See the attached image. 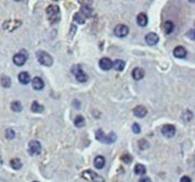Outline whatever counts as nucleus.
Wrapping results in <instances>:
<instances>
[{
	"instance_id": "obj_7",
	"label": "nucleus",
	"mask_w": 195,
	"mask_h": 182,
	"mask_svg": "<svg viewBox=\"0 0 195 182\" xmlns=\"http://www.w3.org/2000/svg\"><path fill=\"white\" fill-rule=\"evenodd\" d=\"M20 25H22V20H7V22L3 23L2 28L7 30L8 32H13L16 28H18Z\"/></svg>"
},
{
	"instance_id": "obj_2",
	"label": "nucleus",
	"mask_w": 195,
	"mask_h": 182,
	"mask_svg": "<svg viewBox=\"0 0 195 182\" xmlns=\"http://www.w3.org/2000/svg\"><path fill=\"white\" fill-rule=\"evenodd\" d=\"M47 16H49L50 22H51L52 24L58 23V22L60 20L59 6H56V5H50V6H47Z\"/></svg>"
},
{
	"instance_id": "obj_23",
	"label": "nucleus",
	"mask_w": 195,
	"mask_h": 182,
	"mask_svg": "<svg viewBox=\"0 0 195 182\" xmlns=\"http://www.w3.org/2000/svg\"><path fill=\"white\" fill-rule=\"evenodd\" d=\"M146 171L147 169L143 164H136V165L134 166V173L138 174V176H143V174L146 173Z\"/></svg>"
},
{
	"instance_id": "obj_11",
	"label": "nucleus",
	"mask_w": 195,
	"mask_h": 182,
	"mask_svg": "<svg viewBox=\"0 0 195 182\" xmlns=\"http://www.w3.org/2000/svg\"><path fill=\"white\" fill-rule=\"evenodd\" d=\"M26 60H27V56L25 53H18V54H16V55L13 57V61L14 63L17 65V66H22V65H24L25 63H26Z\"/></svg>"
},
{
	"instance_id": "obj_21",
	"label": "nucleus",
	"mask_w": 195,
	"mask_h": 182,
	"mask_svg": "<svg viewBox=\"0 0 195 182\" xmlns=\"http://www.w3.org/2000/svg\"><path fill=\"white\" fill-rule=\"evenodd\" d=\"M112 66L115 69L116 71H123L124 66H125V62L123 61V60H116V61H114Z\"/></svg>"
},
{
	"instance_id": "obj_34",
	"label": "nucleus",
	"mask_w": 195,
	"mask_h": 182,
	"mask_svg": "<svg viewBox=\"0 0 195 182\" xmlns=\"http://www.w3.org/2000/svg\"><path fill=\"white\" fill-rule=\"evenodd\" d=\"M179 182H192V180H191V178H189V176H183Z\"/></svg>"
},
{
	"instance_id": "obj_1",
	"label": "nucleus",
	"mask_w": 195,
	"mask_h": 182,
	"mask_svg": "<svg viewBox=\"0 0 195 182\" xmlns=\"http://www.w3.org/2000/svg\"><path fill=\"white\" fill-rule=\"evenodd\" d=\"M95 136H96L97 140H99V142H102V143H105V144H112L114 143L116 140V138H117V136H116L115 133H111L108 134V135H105L104 134V132H103L102 129H98L95 133Z\"/></svg>"
},
{
	"instance_id": "obj_24",
	"label": "nucleus",
	"mask_w": 195,
	"mask_h": 182,
	"mask_svg": "<svg viewBox=\"0 0 195 182\" xmlns=\"http://www.w3.org/2000/svg\"><path fill=\"white\" fill-rule=\"evenodd\" d=\"M30 110L33 111V113H42L44 110V107L42 105H40L37 101H33V104H32V107H30Z\"/></svg>"
},
{
	"instance_id": "obj_4",
	"label": "nucleus",
	"mask_w": 195,
	"mask_h": 182,
	"mask_svg": "<svg viewBox=\"0 0 195 182\" xmlns=\"http://www.w3.org/2000/svg\"><path fill=\"white\" fill-rule=\"evenodd\" d=\"M71 72L73 73V75L76 77V79L78 80L79 82L83 83V82L87 81V74L83 72V70L81 69L80 65H73L72 68H71Z\"/></svg>"
},
{
	"instance_id": "obj_10",
	"label": "nucleus",
	"mask_w": 195,
	"mask_h": 182,
	"mask_svg": "<svg viewBox=\"0 0 195 182\" xmlns=\"http://www.w3.org/2000/svg\"><path fill=\"white\" fill-rule=\"evenodd\" d=\"M80 15H83L86 18H90L94 15V8L90 5H83L80 8Z\"/></svg>"
},
{
	"instance_id": "obj_27",
	"label": "nucleus",
	"mask_w": 195,
	"mask_h": 182,
	"mask_svg": "<svg viewBox=\"0 0 195 182\" xmlns=\"http://www.w3.org/2000/svg\"><path fill=\"white\" fill-rule=\"evenodd\" d=\"M0 82H1V85H2L3 88H9L10 85H11V80L7 75H3L2 78H1V80H0Z\"/></svg>"
},
{
	"instance_id": "obj_9",
	"label": "nucleus",
	"mask_w": 195,
	"mask_h": 182,
	"mask_svg": "<svg viewBox=\"0 0 195 182\" xmlns=\"http://www.w3.org/2000/svg\"><path fill=\"white\" fill-rule=\"evenodd\" d=\"M114 34H115L117 37L122 38V37H125L128 34H129V27L126 25H117L114 30Z\"/></svg>"
},
{
	"instance_id": "obj_13",
	"label": "nucleus",
	"mask_w": 195,
	"mask_h": 182,
	"mask_svg": "<svg viewBox=\"0 0 195 182\" xmlns=\"http://www.w3.org/2000/svg\"><path fill=\"white\" fill-rule=\"evenodd\" d=\"M112 65H113V62L111 61L108 57H103V59H100V61H99V66H100V69L105 70V71L111 70V69H112Z\"/></svg>"
},
{
	"instance_id": "obj_36",
	"label": "nucleus",
	"mask_w": 195,
	"mask_h": 182,
	"mask_svg": "<svg viewBox=\"0 0 195 182\" xmlns=\"http://www.w3.org/2000/svg\"><path fill=\"white\" fill-rule=\"evenodd\" d=\"M139 182H151V180H150V178H148V176H143V178L140 179Z\"/></svg>"
},
{
	"instance_id": "obj_33",
	"label": "nucleus",
	"mask_w": 195,
	"mask_h": 182,
	"mask_svg": "<svg viewBox=\"0 0 195 182\" xmlns=\"http://www.w3.org/2000/svg\"><path fill=\"white\" fill-rule=\"evenodd\" d=\"M139 146H140V148H141V150H146L147 147L149 146V144L146 142V140H141L139 142Z\"/></svg>"
},
{
	"instance_id": "obj_20",
	"label": "nucleus",
	"mask_w": 195,
	"mask_h": 182,
	"mask_svg": "<svg viewBox=\"0 0 195 182\" xmlns=\"http://www.w3.org/2000/svg\"><path fill=\"white\" fill-rule=\"evenodd\" d=\"M94 165H95V168H97V169H103L104 165H105V159L100 155L96 156V157H95V161H94Z\"/></svg>"
},
{
	"instance_id": "obj_26",
	"label": "nucleus",
	"mask_w": 195,
	"mask_h": 182,
	"mask_svg": "<svg viewBox=\"0 0 195 182\" xmlns=\"http://www.w3.org/2000/svg\"><path fill=\"white\" fill-rule=\"evenodd\" d=\"M10 165H11V168L13 169H15V170H19L20 168H22V161H20L19 159H13L11 161H10Z\"/></svg>"
},
{
	"instance_id": "obj_15",
	"label": "nucleus",
	"mask_w": 195,
	"mask_h": 182,
	"mask_svg": "<svg viewBox=\"0 0 195 182\" xmlns=\"http://www.w3.org/2000/svg\"><path fill=\"white\" fill-rule=\"evenodd\" d=\"M186 55H187V51H186L185 47H183V46H177V47L174 49V56H175V57L185 59Z\"/></svg>"
},
{
	"instance_id": "obj_39",
	"label": "nucleus",
	"mask_w": 195,
	"mask_h": 182,
	"mask_svg": "<svg viewBox=\"0 0 195 182\" xmlns=\"http://www.w3.org/2000/svg\"><path fill=\"white\" fill-rule=\"evenodd\" d=\"M35 182H36V181H35Z\"/></svg>"
},
{
	"instance_id": "obj_25",
	"label": "nucleus",
	"mask_w": 195,
	"mask_h": 182,
	"mask_svg": "<svg viewBox=\"0 0 195 182\" xmlns=\"http://www.w3.org/2000/svg\"><path fill=\"white\" fill-rule=\"evenodd\" d=\"M11 110L16 111V113H20V111L23 110V105L20 104L19 101H14L11 102Z\"/></svg>"
},
{
	"instance_id": "obj_29",
	"label": "nucleus",
	"mask_w": 195,
	"mask_h": 182,
	"mask_svg": "<svg viewBox=\"0 0 195 182\" xmlns=\"http://www.w3.org/2000/svg\"><path fill=\"white\" fill-rule=\"evenodd\" d=\"M6 137L8 140H13L14 137H15V130L11 129V128H8L6 130Z\"/></svg>"
},
{
	"instance_id": "obj_18",
	"label": "nucleus",
	"mask_w": 195,
	"mask_h": 182,
	"mask_svg": "<svg viewBox=\"0 0 195 182\" xmlns=\"http://www.w3.org/2000/svg\"><path fill=\"white\" fill-rule=\"evenodd\" d=\"M18 80L22 85H27L30 82V75L27 72H20L18 74Z\"/></svg>"
},
{
	"instance_id": "obj_37",
	"label": "nucleus",
	"mask_w": 195,
	"mask_h": 182,
	"mask_svg": "<svg viewBox=\"0 0 195 182\" xmlns=\"http://www.w3.org/2000/svg\"><path fill=\"white\" fill-rule=\"evenodd\" d=\"M193 33H194V30H191L189 32V38H191V39H194L195 38V35L193 34Z\"/></svg>"
},
{
	"instance_id": "obj_16",
	"label": "nucleus",
	"mask_w": 195,
	"mask_h": 182,
	"mask_svg": "<svg viewBox=\"0 0 195 182\" xmlns=\"http://www.w3.org/2000/svg\"><path fill=\"white\" fill-rule=\"evenodd\" d=\"M32 85H33V88L35 89V90L37 91L42 90V89L44 88V81L40 77H35V78H33V80H32Z\"/></svg>"
},
{
	"instance_id": "obj_3",
	"label": "nucleus",
	"mask_w": 195,
	"mask_h": 182,
	"mask_svg": "<svg viewBox=\"0 0 195 182\" xmlns=\"http://www.w3.org/2000/svg\"><path fill=\"white\" fill-rule=\"evenodd\" d=\"M36 57L39 63L42 65H45V66H51L53 64V59L52 56L47 54V52L44 51H37L36 52Z\"/></svg>"
},
{
	"instance_id": "obj_8",
	"label": "nucleus",
	"mask_w": 195,
	"mask_h": 182,
	"mask_svg": "<svg viewBox=\"0 0 195 182\" xmlns=\"http://www.w3.org/2000/svg\"><path fill=\"white\" fill-rule=\"evenodd\" d=\"M161 133L165 137L170 138V137H173L176 134V128H175V126L169 125V124L168 125H164L161 128Z\"/></svg>"
},
{
	"instance_id": "obj_17",
	"label": "nucleus",
	"mask_w": 195,
	"mask_h": 182,
	"mask_svg": "<svg viewBox=\"0 0 195 182\" xmlns=\"http://www.w3.org/2000/svg\"><path fill=\"white\" fill-rule=\"evenodd\" d=\"M136 23L141 27L147 26V24H148V17H147L146 14H143V13L139 14L138 17H136Z\"/></svg>"
},
{
	"instance_id": "obj_31",
	"label": "nucleus",
	"mask_w": 195,
	"mask_h": 182,
	"mask_svg": "<svg viewBox=\"0 0 195 182\" xmlns=\"http://www.w3.org/2000/svg\"><path fill=\"white\" fill-rule=\"evenodd\" d=\"M73 19L76 20L78 24H83V23H85V19H83V17H81V15H80L79 13L75 14V16H73Z\"/></svg>"
},
{
	"instance_id": "obj_22",
	"label": "nucleus",
	"mask_w": 195,
	"mask_h": 182,
	"mask_svg": "<svg viewBox=\"0 0 195 182\" xmlns=\"http://www.w3.org/2000/svg\"><path fill=\"white\" fill-rule=\"evenodd\" d=\"M174 27H175V25H174V23L170 22V20H167V22L164 24V30H165L166 34H172V32L174 30Z\"/></svg>"
},
{
	"instance_id": "obj_14",
	"label": "nucleus",
	"mask_w": 195,
	"mask_h": 182,
	"mask_svg": "<svg viewBox=\"0 0 195 182\" xmlns=\"http://www.w3.org/2000/svg\"><path fill=\"white\" fill-rule=\"evenodd\" d=\"M133 114L138 118H143V117H146L148 111H147V109L143 107V106H136V107L133 109Z\"/></svg>"
},
{
	"instance_id": "obj_30",
	"label": "nucleus",
	"mask_w": 195,
	"mask_h": 182,
	"mask_svg": "<svg viewBox=\"0 0 195 182\" xmlns=\"http://www.w3.org/2000/svg\"><path fill=\"white\" fill-rule=\"evenodd\" d=\"M122 161L124 163H126V164H129V163L132 162V156L130 155V154H124V155H122Z\"/></svg>"
},
{
	"instance_id": "obj_12",
	"label": "nucleus",
	"mask_w": 195,
	"mask_h": 182,
	"mask_svg": "<svg viewBox=\"0 0 195 182\" xmlns=\"http://www.w3.org/2000/svg\"><path fill=\"white\" fill-rule=\"evenodd\" d=\"M144 39H146V43L148 44V45L152 46V45H156V44L158 43L159 37L156 33H149V34H147L146 35Z\"/></svg>"
},
{
	"instance_id": "obj_19",
	"label": "nucleus",
	"mask_w": 195,
	"mask_h": 182,
	"mask_svg": "<svg viewBox=\"0 0 195 182\" xmlns=\"http://www.w3.org/2000/svg\"><path fill=\"white\" fill-rule=\"evenodd\" d=\"M132 77L134 80H141L144 77V70L141 68H136L132 72Z\"/></svg>"
},
{
	"instance_id": "obj_32",
	"label": "nucleus",
	"mask_w": 195,
	"mask_h": 182,
	"mask_svg": "<svg viewBox=\"0 0 195 182\" xmlns=\"http://www.w3.org/2000/svg\"><path fill=\"white\" fill-rule=\"evenodd\" d=\"M132 130L134 132V134H139L140 132H141V128H140L139 124H136V123L133 124V125H132Z\"/></svg>"
},
{
	"instance_id": "obj_28",
	"label": "nucleus",
	"mask_w": 195,
	"mask_h": 182,
	"mask_svg": "<svg viewBox=\"0 0 195 182\" xmlns=\"http://www.w3.org/2000/svg\"><path fill=\"white\" fill-rule=\"evenodd\" d=\"M85 118L83 117V116H77L76 119H75V125H76V127H83L85 126Z\"/></svg>"
},
{
	"instance_id": "obj_35",
	"label": "nucleus",
	"mask_w": 195,
	"mask_h": 182,
	"mask_svg": "<svg viewBox=\"0 0 195 182\" xmlns=\"http://www.w3.org/2000/svg\"><path fill=\"white\" fill-rule=\"evenodd\" d=\"M73 107L77 108V109H79L80 108V101L79 100H73Z\"/></svg>"
},
{
	"instance_id": "obj_6",
	"label": "nucleus",
	"mask_w": 195,
	"mask_h": 182,
	"mask_svg": "<svg viewBox=\"0 0 195 182\" xmlns=\"http://www.w3.org/2000/svg\"><path fill=\"white\" fill-rule=\"evenodd\" d=\"M41 143L39 140H30L28 143V153L30 155H37L41 153Z\"/></svg>"
},
{
	"instance_id": "obj_38",
	"label": "nucleus",
	"mask_w": 195,
	"mask_h": 182,
	"mask_svg": "<svg viewBox=\"0 0 195 182\" xmlns=\"http://www.w3.org/2000/svg\"><path fill=\"white\" fill-rule=\"evenodd\" d=\"M1 163H2V161H1V159H0V165H1Z\"/></svg>"
},
{
	"instance_id": "obj_5",
	"label": "nucleus",
	"mask_w": 195,
	"mask_h": 182,
	"mask_svg": "<svg viewBox=\"0 0 195 182\" xmlns=\"http://www.w3.org/2000/svg\"><path fill=\"white\" fill-rule=\"evenodd\" d=\"M81 176H83V179L88 180V181H90V182H104L103 176H100L99 174H97V173H95L94 171H91V170H86V171H83Z\"/></svg>"
}]
</instances>
